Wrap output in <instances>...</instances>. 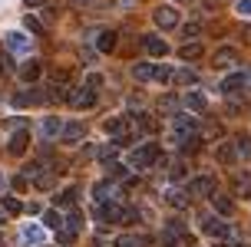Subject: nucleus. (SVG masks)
I'll return each mask as SVG.
<instances>
[{"instance_id":"obj_1","label":"nucleus","mask_w":251,"mask_h":247,"mask_svg":"<svg viewBox=\"0 0 251 247\" xmlns=\"http://www.w3.org/2000/svg\"><path fill=\"white\" fill-rule=\"evenodd\" d=\"M159 158H162L159 145H155V142H146V145H139L136 152H132V168H149V165H155Z\"/></svg>"},{"instance_id":"obj_2","label":"nucleus","mask_w":251,"mask_h":247,"mask_svg":"<svg viewBox=\"0 0 251 247\" xmlns=\"http://www.w3.org/2000/svg\"><path fill=\"white\" fill-rule=\"evenodd\" d=\"M66 102H70V106H73V109H93V106H96V102H100V92H96V89H89V86H79V89H73V92H70V99H66Z\"/></svg>"},{"instance_id":"obj_3","label":"nucleus","mask_w":251,"mask_h":247,"mask_svg":"<svg viewBox=\"0 0 251 247\" xmlns=\"http://www.w3.org/2000/svg\"><path fill=\"white\" fill-rule=\"evenodd\" d=\"M212 191H218V178L215 175H199L188 181V198H208Z\"/></svg>"},{"instance_id":"obj_4","label":"nucleus","mask_w":251,"mask_h":247,"mask_svg":"<svg viewBox=\"0 0 251 247\" xmlns=\"http://www.w3.org/2000/svg\"><path fill=\"white\" fill-rule=\"evenodd\" d=\"M152 20H155V26H159V30H165V33H169V30H176V26H178V10L172 7V3H165V7H155Z\"/></svg>"},{"instance_id":"obj_5","label":"nucleus","mask_w":251,"mask_h":247,"mask_svg":"<svg viewBox=\"0 0 251 247\" xmlns=\"http://www.w3.org/2000/svg\"><path fill=\"white\" fill-rule=\"evenodd\" d=\"M241 63V53L235 46H218V53L212 56V66L215 69H235Z\"/></svg>"},{"instance_id":"obj_6","label":"nucleus","mask_w":251,"mask_h":247,"mask_svg":"<svg viewBox=\"0 0 251 247\" xmlns=\"http://www.w3.org/2000/svg\"><path fill=\"white\" fill-rule=\"evenodd\" d=\"M93 195H96L100 204H119V201H123V191H119L113 181H100V185L93 188Z\"/></svg>"},{"instance_id":"obj_7","label":"nucleus","mask_w":251,"mask_h":247,"mask_svg":"<svg viewBox=\"0 0 251 247\" xmlns=\"http://www.w3.org/2000/svg\"><path fill=\"white\" fill-rule=\"evenodd\" d=\"M201 231H205L208 237H215V241L231 237V227H228L225 221H218V218H205V221H201Z\"/></svg>"},{"instance_id":"obj_8","label":"nucleus","mask_w":251,"mask_h":247,"mask_svg":"<svg viewBox=\"0 0 251 247\" xmlns=\"http://www.w3.org/2000/svg\"><path fill=\"white\" fill-rule=\"evenodd\" d=\"M208 198H212L215 211H218L222 218H231V214H235V198H231V195H225V191H212Z\"/></svg>"},{"instance_id":"obj_9","label":"nucleus","mask_w":251,"mask_h":247,"mask_svg":"<svg viewBox=\"0 0 251 247\" xmlns=\"http://www.w3.org/2000/svg\"><path fill=\"white\" fill-rule=\"evenodd\" d=\"M37 102H47V96H43L40 89H20V92H13V106H20V109L37 106Z\"/></svg>"},{"instance_id":"obj_10","label":"nucleus","mask_w":251,"mask_h":247,"mask_svg":"<svg viewBox=\"0 0 251 247\" xmlns=\"http://www.w3.org/2000/svg\"><path fill=\"white\" fill-rule=\"evenodd\" d=\"M165 204H172L176 211H185L188 204H192V198H188V191H182V188H169V191H165Z\"/></svg>"},{"instance_id":"obj_11","label":"nucleus","mask_w":251,"mask_h":247,"mask_svg":"<svg viewBox=\"0 0 251 247\" xmlns=\"http://www.w3.org/2000/svg\"><path fill=\"white\" fill-rule=\"evenodd\" d=\"M83 135H86V125H79V122H66L63 125V142L66 145H76V142H83Z\"/></svg>"},{"instance_id":"obj_12","label":"nucleus","mask_w":251,"mask_h":247,"mask_svg":"<svg viewBox=\"0 0 251 247\" xmlns=\"http://www.w3.org/2000/svg\"><path fill=\"white\" fill-rule=\"evenodd\" d=\"M215 158L222 161V165H235V161H238V148H235V142H222V145H215Z\"/></svg>"},{"instance_id":"obj_13","label":"nucleus","mask_w":251,"mask_h":247,"mask_svg":"<svg viewBox=\"0 0 251 247\" xmlns=\"http://www.w3.org/2000/svg\"><path fill=\"white\" fill-rule=\"evenodd\" d=\"M96 214H100L106 224H119V218H123V204H96Z\"/></svg>"},{"instance_id":"obj_14","label":"nucleus","mask_w":251,"mask_h":247,"mask_svg":"<svg viewBox=\"0 0 251 247\" xmlns=\"http://www.w3.org/2000/svg\"><path fill=\"white\" fill-rule=\"evenodd\" d=\"M142 46H146V53H149V56H165V53H169V46H165V40L162 37H142Z\"/></svg>"},{"instance_id":"obj_15","label":"nucleus","mask_w":251,"mask_h":247,"mask_svg":"<svg viewBox=\"0 0 251 247\" xmlns=\"http://www.w3.org/2000/svg\"><path fill=\"white\" fill-rule=\"evenodd\" d=\"M132 79L136 83H149V79H155V66H149V63H132Z\"/></svg>"},{"instance_id":"obj_16","label":"nucleus","mask_w":251,"mask_h":247,"mask_svg":"<svg viewBox=\"0 0 251 247\" xmlns=\"http://www.w3.org/2000/svg\"><path fill=\"white\" fill-rule=\"evenodd\" d=\"M149 244H152L149 234H123L116 241V247H149Z\"/></svg>"},{"instance_id":"obj_17","label":"nucleus","mask_w":251,"mask_h":247,"mask_svg":"<svg viewBox=\"0 0 251 247\" xmlns=\"http://www.w3.org/2000/svg\"><path fill=\"white\" fill-rule=\"evenodd\" d=\"M245 86V76L241 73H231V76H225V79H222V92H225V96H235V92H238V89Z\"/></svg>"},{"instance_id":"obj_18","label":"nucleus","mask_w":251,"mask_h":247,"mask_svg":"<svg viewBox=\"0 0 251 247\" xmlns=\"http://www.w3.org/2000/svg\"><path fill=\"white\" fill-rule=\"evenodd\" d=\"M26 145H30V132H26V129L13 132V138H10V155H24Z\"/></svg>"},{"instance_id":"obj_19","label":"nucleus","mask_w":251,"mask_h":247,"mask_svg":"<svg viewBox=\"0 0 251 247\" xmlns=\"http://www.w3.org/2000/svg\"><path fill=\"white\" fill-rule=\"evenodd\" d=\"M116 43H119V37H116L113 30H102L100 37H96V49H100V53H113Z\"/></svg>"},{"instance_id":"obj_20","label":"nucleus","mask_w":251,"mask_h":247,"mask_svg":"<svg viewBox=\"0 0 251 247\" xmlns=\"http://www.w3.org/2000/svg\"><path fill=\"white\" fill-rule=\"evenodd\" d=\"M172 83H178V86H195V83H199V73H195V69H188V66H182V69H176Z\"/></svg>"},{"instance_id":"obj_21","label":"nucleus","mask_w":251,"mask_h":247,"mask_svg":"<svg viewBox=\"0 0 251 247\" xmlns=\"http://www.w3.org/2000/svg\"><path fill=\"white\" fill-rule=\"evenodd\" d=\"M182 109H188V112H205V96H201V92H188V96L182 99Z\"/></svg>"},{"instance_id":"obj_22","label":"nucleus","mask_w":251,"mask_h":247,"mask_svg":"<svg viewBox=\"0 0 251 247\" xmlns=\"http://www.w3.org/2000/svg\"><path fill=\"white\" fill-rule=\"evenodd\" d=\"M0 211L10 218V214H20L24 211V201L20 198H13V195H3V201H0Z\"/></svg>"},{"instance_id":"obj_23","label":"nucleus","mask_w":251,"mask_h":247,"mask_svg":"<svg viewBox=\"0 0 251 247\" xmlns=\"http://www.w3.org/2000/svg\"><path fill=\"white\" fill-rule=\"evenodd\" d=\"M63 119H56V115H50V119H43V135H50V138H56V135H63Z\"/></svg>"},{"instance_id":"obj_24","label":"nucleus","mask_w":251,"mask_h":247,"mask_svg":"<svg viewBox=\"0 0 251 247\" xmlns=\"http://www.w3.org/2000/svg\"><path fill=\"white\" fill-rule=\"evenodd\" d=\"M235 195H245V198H251V172H245V175H235Z\"/></svg>"},{"instance_id":"obj_25","label":"nucleus","mask_w":251,"mask_h":247,"mask_svg":"<svg viewBox=\"0 0 251 247\" xmlns=\"http://www.w3.org/2000/svg\"><path fill=\"white\" fill-rule=\"evenodd\" d=\"M40 69H43V66H40L37 60H30V63H24V66H20V76H24L26 83H37V79H40Z\"/></svg>"},{"instance_id":"obj_26","label":"nucleus","mask_w":251,"mask_h":247,"mask_svg":"<svg viewBox=\"0 0 251 247\" xmlns=\"http://www.w3.org/2000/svg\"><path fill=\"white\" fill-rule=\"evenodd\" d=\"M169 178H172V181H185L188 178V165L185 161H169Z\"/></svg>"},{"instance_id":"obj_27","label":"nucleus","mask_w":251,"mask_h":247,"mask_svg":"<svg viewBox=\"0 0 251 247\" xmlns=\"http://www.w3.org/2000/svg\"><path fill=\"white\" fill-rule=\"evenodd\" d=\"M218 135H222V125H215V122L199 125V138L201 142H212V138H218Z\"/></svg>"},{"instance_id":"obj_28","label":"nucleus","mask_w":251,"mask_h":247,"mask_svg":"<svg viewBox=\"0 0 251 247\" xmlns=\"http://www.w3.org/2000/svg\"><path fill=\"white\" fill-rule=\"evenodd\" d=\"M199 56H201V43H199V40H192V43H185V46H182V60L195 63Z\"/></svg>"},{"instance_id":"obj_29","label":"nucleus","mask_w":251,"mask_h":247,"mask_svg":"<svg viewBox=\"0 0 251 247\" xmlns=\"http://www.w3.org/2000/svg\"><path fill=\"white\" fill-rule=\"evenodd\" d=\"M53 185H56V172H53V168H47L43 175H37V188L40 191H50Z\"/></svg>"},{"instance_id":"obj_30","label":"nucleus","mask_w":251,"mask_h":247,"mask_svg":"<svg viewBox=\"0 0 251 247\" xmlns=\"http://www.w3.org/2000/svg\"><path fill=\"white\" fill-rule=\"evenodd\" d=\"M7 46H10L13 53H24L26 49V37H20V33H7Z\"/></svg>"},{"instance_id":"obj_31","label":"nucleus","mask_w":251,"mask_h":247,"mask_svg":"<svg viewBox=\"0 0 251 247\" xmlns=\"http://www.w3.org/2000/svg\"><path fill=\"white\" fill-rule=\"evenodd\" d=\"M76 198H79V191H76V188H66V191H63L60 198H56V204H60V208H73V201Z\"/></svg>"},{"instance_id":"obj_32","label":"nucleus","mask_w":251,"mask_h":247,"mask_svg":"<svg viewBox=\"0 0 251 247\" xmlns=\"http://www.w3.org/2000/svg\"><path fill=\"white\" fill-rule=\"evenodd\" d=\"M235 148H238L241 158H251V135H238L235 138Z\"/></svg>"},{"instance_id":"obj_33","label":"nucleus","mask_w":251,"mask_h":247,"mask_svg":"<svg viewBox=\"0 0 251 247\" xmlns=\"http://www.w3.org/2000/svg\"><path fill=\"white\" fill-rule=\"evenodd\" d=\"M199 33H201V23H199V20H192V23L182 26V37H185L188 43H192V40H199Z\"/></svg>"},{"instance_id":"obj_34","label":"nucleus","mask_w":251,"mask_h":247,"mask_svg":"<svg viewBox=\"0 0 251 247\" xmlns=\"http://www.w3.org/2000/svg\"><path fill=\"white\" fill-rule=\"evenodd\" d=\"M139 221V211L132 208V204H123V218H119V224H136Z\"/></svg>"},{"instance_id":"obj_35","label":"nucleus","mask_w":251,"mask_h":247,"mask_svg":"<svg viewBox=\"0 0 251 247\" xmlns=\"http://www.w3.org/2000/svg\"><path fill=\"white\" fill-rule=\"evenodd\" d=\"M159 125H155V119L152 115H139V132H146V135H152Z\"/></svg>"},{"instance_id":"obj_36","label":"nucleus","mask_w":251,"mask_h":247,"mask_svg":"<svg viewBox=\"0 0 251 247\" xmlns=\"http://www.w3.org/2000/svg\"><path fill=\"white\" fill-rule=\"evenodd\" d=\"M24 26L30 30V33H37V37H40V33H47V30H43V23H40V17H33V13L24 20Z\"/></svg>"},{"instance_id":"obj_37","label":"nucleus","mask_w":251,"mask_h":247,"mask_svg":"<svg viewBox=\"0 0 251 247\" xmlns=\"http://www.w3.org/2000/svg\"><path fill=\"white\" fill-rule=\"evenodd\" d=\"M172 76H176V69H172V66H159V69H155V79H159V83H172Z\"/></svg>"},{"instance_id":"obj_38","label":"nucleus","mask_w":251,"mask_h":247,"mask_svg":"<svg viewBox=\"0 0 251 247\" xmlns=\"http://www.w3.org/2000/svg\"><path fill=\"white\" fill-rule=\"evenodd\" d=\"M129 109L142 112V109H146V96H142V92H132V96H129Z\"/></svg>"},{"instance_id":"obj_39","label":"nucleus","mask_w":251,"mask_h":247,"mask_svg":"<svg viewBox=\"0 0 251 247\" xmlns=\"http://www.w3.org/2000/svg\"><path fill=\"white\" fill-rule=\"evenodd\" d=\"M116 158H119V152H116V145H109V148H100V161H106V165H113Z\"/></svg>"},{"instance_id":"obj_40","label":"nucleus","mask_w":251,"mask_h":247,"mask_svg":"<svg viewBox=\"0 0 251 247\" xmlns=\"http://www.w3.org/2000/svg\"><path fill=\"white\" fill-rule=\"evenodd\" d=\"M24 237H26V241H33V244H40V237H43V231H40L37 224H30V227H24Z\"/></svg>"},{"instance_id":"obj_41","label":"nucleus","mask_w":251,"mask_h":247,"mask_svg":"<svg viewBox=\"0 0 251 247\" xmlns=\"http://www.w3.org/2000/svg\"><path fill=\"white\" fill-rule=\"evenodd\" d=\"M159 109H162V112H176L178 109L176 96H162V99H159Z\"/></svg>"},{"instance_id":"obj_42","label":"nucleus","mask_w":251,"mask_h":247,"mask_svg":"<svg viewBox=\"0 0 251 247\" xmlns=\"http://www.w3.org/2000/svg\"><path fill=\"white\" fill-rule=\"evenodd\" d=\"M66 227H70V231H79V227H83V218H79V211H73V214H70V218H66Z\"/></svg>"},{"instance_id":"obj_43","label":"nucleus","mask_w":251,"mask_h":247,"mask_svg":"<svg viewBox=\"0 0 251 247\" xmlns=\"http://www.w3.org/2000/svg\"><path fill=\"white\" fill-rule=\"evenodd\" d=\"M83 86H89V89H96V92H100V86H102V76H100V73H89Z\"/></svg>"},{"instance_id":"obj_44","label":"nucleus","mask_w":251,"mask_h":247,"mask_svg":"<svg viewBox=\"0 0 251 247\" xmlns=\"http://www.w3.org/2000/svg\"><path fill=\"white\" fill-rule=\"evenodd\" d=\"M56 237H60V244H66V247H70V244H73V241H76V234H73V231H70V227H63V231H60V234H56Z\"/></svg>"},{"instance_id":"obj_45","label":"nucleus","mask_w":251,"mask_h":247,"mask_svg":"<svg viewBox=\"0 0 251 247\" xmlns=\"http://www.w3.org/2000/svg\"><path fill=\"white\" fill-rule=\"evenodd\" d=\"M235 10H238L241 17H251V0H238V3H235Z\"/></svg>"},{"instance_id":"obj_46","label":"nucleus","mask_w":251,"mask_h":247,"mask_svg":"<svg viewBox=\"0 0 251 247\" xmlns=\"http://www.w3.org/2000/svg\"><path fill=\"white\" fill-rule=\"evenodd\" d=\"M43 221H47V227H56V224H60V214H56V211H47Z\"/></svg>"},{"instance_id":"obj_47","label":"nucleus","mask_w":251,"mask_h":247,"mask_svg":"<svg viewBox=\"0 0 251 247\" xmlns=\"http://www.w3.org/2000/svg\"><path fill=\"white\" fill-rule=\"evenodd\" d=\"M241 43H245V46H251V23L241 26Z\"/></svg>"},{"instance_id":"obj_48","label":"nucleus","mask_w":251,"mask_h":247,"mask_svg":"<svg viewBox=\"0 0 251 247\" xmlns=\"http://www.w3.org/2000/svg\"><path fill=\"white\" fill-rule=\"evenodd\" d=\"M13 188H17V191H24V188H26V178H24V175H17V178H13Z\"/></svg>"},{"instance_id":"obj_49","label":"nucleus","mask_w":251,"mask_h":247,"mask_svg":"<svg viewBox=\"0 0 251 247\" xmlns=\"http://www.w3.org/2000/svg\"><path fill=\"white\" fill-rule=\"evenodd\" d=\"M0 69H3V73H13V63L3 56V60H0Z\"/></svg>"},{"instance_id":"obj_50","label":"nucleus","mask_w":251,"mask_h":247,"mask_svg":"<svg viewBox=\"0 0 251 247\" xmlns=\"http://www.w3.org/2000/svg\"><path fill=\"white\" fill-rule=\"evenodd\" d=\"M26 7H43V3H47V0H24Z\"/></svg>"},{"instance_id":"obj_51","label":"nucleus","mask_w":251,"mask_h":247,"mask_svg":"<svg viewBox=\"0 0 251 247\" xmlns=\"http://www.w3.org/2000/svg\"><path fill=\"white\" fill-rule=\"evenodd\" d=\"M76 7H89V3H96V0H73Z\"/></svg>"},{"instance_id":"obj_52","label":"nucleus","mask_w":251,"mask_h":247,"mask_svg":"<svg viewBox=\"0 0 251 247\" xmlns=\"http://www.w3.org/2000/svg\"><path fill=\"white\" fill-rule=\"evenodd\" d=\"M241 76H245V83H251V66H245V73H241Z\"/></svg>"},{"instance_id":"obj_53","label":"nucleus","mask_w":251,"mask_h":247,"mask_svg":"<svg viewBox=\"0 0 251 247\" xmlns=\"http://www.w3.org/2000/svg\"><path fill=\"white\" fill-rule=\"evenodd\" d=\"M3 218H7V214H3V211H0V221H3Z\"/></svg>"},{"instance_id":"obj_54","label":"nucleus","mask_w":251,"mask_h":247,"mask_svg":"<svg viewBox=\"0 0 251 247\" xmlns=\"http://www.w3.org/2000/svg\"><path fill=\"white\" fill-rule=\"evenodd\" d=\"M0 188H3V175H0Z\"/></svg>"},{"instance_id":"obj_55","label":"nucleus","mask_w":251,"mask_h":247,"mask_svg":"<svg viewBox=\"0 0 251 247\" xmlns=\"http://www.w3.org/2000/svg\"><path fill=\"white\" fill-rule=\"evenodd\" d=\"M215 247H228V244H215Z\"/></svg>"}]
</instances>
